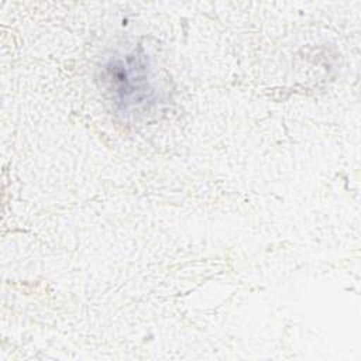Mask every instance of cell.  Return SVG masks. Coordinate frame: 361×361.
<instances>
[{"label":"cell","mask_w":361,"mask_h":361,"mask_svg":"<svg viewBox=\"0 0 361 361\" xmlns=\"http://www.w3.org/2000/svg\"><path fill=\"white\" fill-rule=\"evenodd\" d=\"M114 104L126 114L147 111L157 102V89L147 55L138 49L110 58L102 71Z\"/></svg>","instance_id":"6da1fadb"}]
</instances>
